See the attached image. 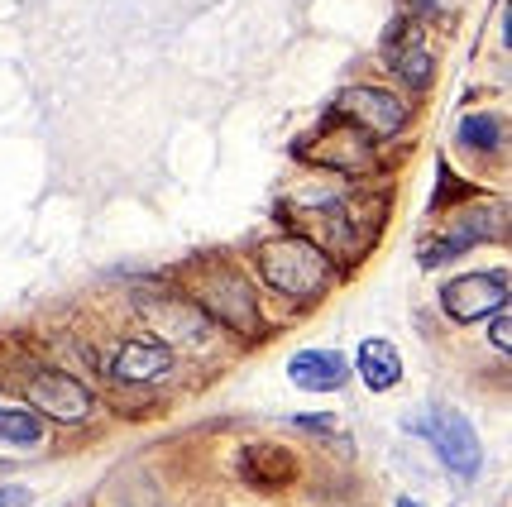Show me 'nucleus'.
<instances>
[{
	"label": "nucleus",
	"mask_w": 512,
	"mask_h": 507,
	"mask_svg": "<svg viewBox=\"0 0 512 507\" xmlns=\"http://www.w3.org/2000/svg\"><path fill=\"white\" fill-rule=\"evenodd\" d=\"M259 278H264L273 292H283L292 302H312L326 292L331 283V259H326V249L312 240H268L259 249Z\"/></svg>",
	"instance_id": "nucleus-1"
},
{
	"label": "nucleus",
	"mask_w": 512,
	"mask_h": 507,
	"mask_svg": "<svg viewBox=\"0 0 512 507\" xmlns=\"http://www.w3.org/2000/svg\"><path fill=\"white\" fill-rule=\"evenodd\" d=\"M407 431H417V436H426V441L436 445V455L460 479H474L484 469V445L474 436V426L465 421V412H455V407H426V412H417V417L407 421Z\"/></svg>",
	"instance_id": "nucleus-2"
},
{
	"label": "nucleus",
	"mask_w": 512,
	"mask_h": 507,
	"mask_svg": "<svg viewBox=\"0 0 512 507\" xmlns=\"http://www.w3.org/2000/svg\"><path fill=\"white\" fill-rule=\"evenodd\" d=\"M192 302L201 316H216L235 331H259V307L240 268H201L192 278Z\"/></svg>",
	"instance_id": "nucleus-3"
},
{
	"label": "nucleus",
	"mask_w": 512,
	"mask_h": 507,
	"mask_svg": "<svg viewBox=\"0 0 512 507\" xmlns=\"http://www.w3.org/2000/svg\"><path fill=\"white\" fill-rule=\"evenodd\" d=\"M302 149H312V154H302V158H316V163L340 168V173H364V168H374V144H369V134L359 130V125H350L345 115H331Z\"/></svg>",
	"instance_id": "nucleus-4"
},
{
	"label": "nucleus",
	"mask_w": 512,
	"mask_h": 507,
	"mask_svg": "<svg viewBox=\"0 0 512 507\" xmlns=\"http://www.w3.org/2000/svg\"><path fill=\"white\" fill-rule=\"evenodd\" d=\"M29 402H34L48 421H63V426H77V421L91 417L87 383L63 374V369H39V374L29 378Z\"/></svg>",
	"instance_id": "nucleus-5"
},
{
	"label": "nucleus",
	"mask_w": 512,
	"mask_h": 507,
	"mask_svg": "<svg viewBox=\"0 0 512 507\" xmlns=\"http://www.w3.org/2000/svg\"><path fill=\"white\" fill-rule=\"evenodd\" d=\"M383 63L393 67L402 82H412V87H426V82H431L436 63H431L422 24L412 20V15H398V20L383 29Z\"/></svg>",
	"instance_id": "nucleus-6"
},
{
	"label": "nucleus",
	"mask_w": 512,
	"mask_h": 507,
	"mask_svg": "<svg viewBox=\"0 0 512 507\" xmlns=\"http://www.w3.org/2000/svg\"><path fill=\"white\" fill-rule=\"evenodd\" d=\"M441 302L455 321H479L493 311L508 307V278L503 273H465V278H450L441 287Z\"/></svg>",
	"instance_id": "nucleus-7"
},
{
	"label": "nucleus",
	"mask_w": 512,
	"mask_h": 507,
	"mask_svg": "<svg viewBox=\"0 0 512 507\" xmlns=\"http://www.w3.org/2000/svg\"><path fill=\"white\" fill-rule=\"evenodd\" d=\"M335 111L345 115L350 125H359L364 134H398L407 125V111H402L398 96H388L379 87H350L340 91Z\"/></svg>",
	"instance_id": "nucleus-8"
},
{
	"label": "nucleus",
	"mask_w": 512,
	"mask_h": 507,
	"mask_svg": "<svg viewBox=\"0 0 512 507\" xmlns=\"http://www.w3.org/2000/svg\"><path fill=\"white\" fill-rule=\"evenodd\" d=\"M173 369V350L163 340H130L120 345L111 359V378L115 383H154Z\"/></svg>",
	"instance_id": "nucleus-9"
},
{
	"label": "nucleus",
	"mask_w": 512,
	"mask_h": 507,
	"mask_svg": "<svg viewBox=\"0 0 512 507\" xmlns=\"http://www.w3.org/2000/svg\"><path fill=\"white\" fill-rule=\"evenodd\" d=\"M288 378L307 393H331L345 383V359L335 350H302L288 359Z\"/></svg>",
	"instance_id": "nucleus-10"
},
{
	"label": "nucleus",
	"mask_w": 512,
	"mask_h": 507,
	"mask_svg": "<svg viewBox=\"0 0 512 507\" xmlns=\"http://www.w3.org/2000/svg\"><path fill=\"white\" fill-rule=\"evenodd\" d=\"M355 369H359V378H364L369 393H388V388L402 383V359L388 340H364L355 354Z\"/></svg>",
	"instance_id": "nucleus-11"
},
{
	"label": "nucleus",
	"mask_w": 512,
	"mask_h": 507,
	"mask_svg": "<svg viewBox=\"0 0 512 507\" xmlns=\"http://www.w3.org/2000/svg\"><path fill=\"white\" fill-rule=\"evenodd\" d=\"M460 144H465V149H479V154H493V149L503 144L498 115H465V120H460Z\"/></svg>",
	"instance_id": "nucleus-12"
},
{
	"label": "nucleus",
	"mask_w": 512,
	"mask_h": 507,
	"mask_svg": "<svg viewBox=\"0 0 512 507\" xmlns=\"http://www.w3.org/2000/svg\"><path fill=\"white\" fill-rule=\"evenodd\" d=\"M0 441L5 445H39L44 441V421L34 412H0Z\"/></svg>",
	"instance_id": "nucleus-13"
},
{
	"label": "nucleus",
	"mask_w": 512,
	"mask_h": 507,
	"mask_svg": "<svg viewBox=\"0 0 512 507\" xmlns=\"http://www.w3.org/2000/svg\"><path fill=\"white\" fill-rule=\"evenodd\" d=\"M489 340L498 345V350L508 354V345H512V326H508V307L503 311H493V326H489Z\"/></svg>",
	"instance_id": "nucleus-14"
},
{
	"label": "nucleus",
	"mask_w": 512,
	"mask_h": 507,
	"mask_svg": "<svg viewBox=\"0 0 512 507\" xmlns=\"http://www.w3.org/2000/svg\"><path fill=\"white\" fill-rule=\"evenodd\" d=\"M29 498H34L29 488H0V507H24Z\"/></svg>",
	"instance_id": "nucleus-15"
},
{
	"label": "nucleus",
	"mask_w": 512,
	"mask_h": 507,
	"mask_svg": "<svg viewBox=\"0 0 512 507\" xmlns=\"http://www.w3.org/2000/svg\"><path fill=\"white\" fill-rule=\"evenodd\" d=\"M292 421H297L302 431H331V421H335V417H292Z\"/></svg>",
	"instance_id": "nucleus-16"
},
{
	"label": "nucleus",
	"mask_w": 512,
	"mask_h": 507,
	"mask_svg": "<svg viewBox=\"0 0 512 507\" xmlns=\"http://www.w3.org/2000/svg\"><path fill=\"white\" fill-rule=\"evenodd\" d=\"M393 507H417V503H412V498H398V503H393Z\"/></svg>",
	"instance_id": "nucleus-17"
}]
</instances>
